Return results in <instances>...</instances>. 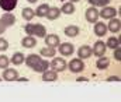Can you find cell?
Instances as JSON below:
<instances>
[{"label": "cell", "instance_id": "cell-28", "mask_svg": "<svg viewBox=\"0 0 121 102\" xmlns=\"http://www.w3.org/2000/svg\"><path fill=\"white\" fill-rule=\"evenodd\" d=\"M9 64H10V59H9L7 56L1 55V56H0V68H7Z\"/></svg>", "mask_w": 121, "mask_h": 102}, {"label": "cell", "instance_id": "cell-31", "mask_svg": "<svg viewBox=\"0 0 121 102\" xmlns=\"http://www.w3.org/2000/svg\"><path fill=\"white\" fill-rule=\"evenodd\" d=\"M114 59H116L117 62L121 60V49L120 48H116V49H114Z\"/></svg>", "mask_w": 121, "mask_h": 102}, {"label": "cell", "instance_id": "cell-6", "mask_svg": "<svg viewBox=\"0 0 121 102\" xmlns=\"http://www.w3.org/2000/svg\"><path fill=\"white\" fill-rule=\"evenodd\" d=\"M106 50H107L106 43H104L103 41H97V42H94V45H93L91 53H93L94 56L100 57V56H104V55H106Z\"/></svg>", "mask_w": 121, "mask_h": 102}, {"label": "cell", "instance_id": "cell-16", "mask_svg": "<svg viewBox=\"0 0 121 102\" xmlns=\"http://www.w3.org/2000/svg\"><path fill=\"white\" fill-rule=\"evenodd\" d=\"M60 14H62V13H60L59 7H49V8H48V13H47V15H45V17H47L49 21H54V20L59 18Z\"/></svg>", "mask_w": 121, "mask_h": 102}, {"label": "cell", "instance_id": "cell-35", "mask_svg": "<svg viewBox=\"0 0 121 102\" xmlns=\"http://www.w3.org/2000/svg\"><path fill=\"white\" fill-rule=\"evenodd\" d=\"M70 3H76V1H79V0H69Z\"/></svg>", "mask_w": 121, "mask_h": 102}, {"label": "cell", "instance_id": "cell-18", "mask_svg": "<svg viewBox=\"0 0 121 102\" xmlns=\"http://www.w3.org/2000/svg\"><path fill=\"white\" fill-rule=\"evenodd\" d=\"M108 66H110V59L107 56H100L99 60L96 62V67L99 70H106Z\"/></svg>", "mask_w": 121, "mask_h": 102}, {"label": "cell", "instance_id": "cell-29", "mask_svg": "<svg viewBox=\"0 0 121 102\" xmlns=\"http://www.w3.org/2000/svg\"><path fill=\"white\" fill-rule=\"evenodd\" d=\"M9 49V41L3 36H0V52H6Z\"/></svg>", "mask_w": 121, "mask_h": 102}, {"label": "cell", "instance_id": "cell-21", "mask_svg": "<svg viewBox=\"0 0 121 102\" xmlns=\"http://www.w3.org/2000/svg\"><path fill=\"white\" fill-rule=\"evenodd\" d=\"M79 32H80V30H79L78 25H68V27L65 28V35H66V36H70V38L78 36Z\"/></svg>", "mask_w": 121, "mask_h": 102}, {"label": "cell", "instance_id": "cell-19", "mask_svg": "<svg viewBox=\"0 0 121 102\" xmlns=\"http://www.w3.org/2000/svg\"><path fill=\"white\" fill-rule=\"evenodd\" d=\"M24 59H26V56H24L21 52H16V53L13 55V57L10 59V63H13L14 66H20V64L24 63Z\"/></svg>", "mask_w": 121, "mask_h": 102}, {"label": "cell", "instance_id": "cell-5", "mask_svg": "<svg viewBox=\"0 0 121 102\" xmlns=\"http://www.w3.org/2000/svg\"><path fill=\"white\" fill-rule=\"evenodd\" d=\"M66 68H69L72 73H80V71L85 70V63H83L82 59L76 57V59H72V60L69 62V64H68Z\"/></svg>", "mask_w": 121, "mask_h": 102}, {"label": "cell", "instance_id": "cell-32", "mask_svg": "<svg viewBox=\"0 0 121 102\" xmlns=\"http://www.w3.org/2000/svg\"><path fill=\"white\" fill-rule=\"evenodd\" d=\"M107 81H120V77L118 76H111L107 78Z\"/></svg>", "mask_w": 121, "mask_h": 102}, {"label": "cell", "instance_id": "cell-15", "mask_svg": "<svg viewBox=\"0 0 121 102\" xmlns=\"http://www.w3.org/2000/svg\"><path fill=\"white\" fill-rule=\"evenodd\" d=\"M94 34L97 35L99 38L104 36V35L107 34V25H106L104 23H99V21H96V23H94Z\"/></svg>", "mask_w": 121, "mask_h": 102}, {"label": "cell", "instance_id": "cell-34", "mask_svg": "<svg viewBox=\"0 0 121 102\" xmlns=\"http://www.w3.org/2000/svg\"><path fill=\"white\" fill-rule=\"evenodd\" d=\"M27 1H28V3H37L38 0H27Z\"/></svg>", "mask_w": 121, "mask_h": 102}, {"label": "cell", "instance_id": "cell-3", "mask_svg": "<svg viewBox=\"0 0 121 102\" xmlns=\"http://www.w3.org/2000/svg\"><path fill=\"white\" fill-rule=\"evenodd\" d=\"M49 67H51V70H54L56 73H60V71H63L68 67V63L65 62L63 57H54L52 62L49 63Z\"/></svg>", "mask_w": 121, "mask_h": 102}, {"label": "cell", "instance_id": "cell-22", "mask_svg": "<svg viewBox=\"0 0 121 102\" xmlns=\"http://www.w3.org/2000/svg\"><path fill=\"white\" fill-rule=\"evenodd\" d=\"M21 17H23L26 21H28V23H30L31 20L35 17V13H34V10H32L31 7H24V8H23V11H21Z\"/></svg>", "mask_w": 121, "mask_h": 102}, {"label": "cell", "instance_id": "cell-9", "mask_svg": "<svg viewBox=\"0 0 121 102\" xmlns=\"http://www.w3.org/2000/svg\"><path fill=\"white\" fill-rule=\"evenodd\" d=\"M1 78L6 80V81H16V80L18 78V71H17L16 68H9L7 67V68H4Z\"/></svg>", "mask_w": 121, "mask_h": 102}, {"label": "cell", "instance_id": "cell-17", "mask_svg": "<svg viewBox=\"0 0 121 102\" xmlns=\"http://www.w3.org/2000/svg\"><path fill=\"white\" fill-rule=\"evenodd\" d=\"M37 45V39H35V36H31V35H27L26 38H23L21 39V46H24V48H34Z\"/></svg>", "mask_w": 121, "mask_h": 102}, {"label": "cell", "instance_id": "cell-26", "mask_svg": "<svg viewBox=\"0 0 121 102\" xmlns=\"http://www.w3.org/2000/svg\"><path fill=\"white\" fill-rule=\"evenodd\" d=\"M48 68H49V62L42 59V60H41L35 67L32 68V70H34V71H37V73H44V71H45V70H48Z\"/></svg>", "mask_w": 121, "mask_h": 102}, {"label": "cell", "instance_id": "cell-25", "mask_svg": "<svg viewBox=\"0 0 121 102\" xmlns=\"http://www.w3.org/2000/svg\"><path fill=\"white\" fill-rule=\"evenodd\" d=\"M39 55H41V56H47V57H55L56 50H55V48L47 46V48H42V49L39 50Z\"/></svg>", "mask_w": 121, "mask_h": 102}, {"label": "cell", "instance_id": "cell-14", "mask_svg": "<svg viewBox=\"0 0 121 102\" xmlns=\"http://www.w3.org/2000/svg\"><path fill=\"white\" fill-rule=\"evenodd\" d=\"M91 55V48L90 46H87V45H83V46H80L79 48V50H78V56H79V59H89Z\"/></svg>", "mask_w": 121, "mask_h": 102}, {"label": "cell", "instance_id": "cell-2", "mask_svg": "<svg viewBox=\"0 0 121 102\" xmlns=\"http://www.w3.org/2000/svg\"><path fill=\"white\" fill-rule=\"evenodd\" d=\"M16 24V15L11 13H4L0 17V34H3L7 28L13 27Z\"/></svg>", "mask_w": 121, "mask_h": 102}, {"label": "cell", "instance_id": "cell-24", "mask_svg": "<svg viewBox=\"0 0 121 102\" xmlns=\"http://www.w3.org/2000/svg\"><path fill=\"white\" fill-rule=\"evenodd\" d=\"M48 8H49V6L44 3V4H39V6L37 7V10H34V13H35L37 17H45L47 13H48Z\"/></svg>", "mask_w": 121, "mask_h": 102}, {"label": "cell", "instance_id": "cell-1", "mask_svg": "<svg viewBox=\"0 0 121 102\" xmlns=\"http://www.w3.org/2000/svg\"><path fill=\"white\" fill-rule=\"evenodd\" d=\"M24 31L26 34L31 35V36H37V38H44L47 35V28L42 25V24H32L28 23L26 27H24Z\"/></svg>", "mask_w": 121, "mask_h": 102}, {"label": "cell", "instance_id": "cell-23", "mask_svg": "<svg viewBox=\"0 0 121 102\" xmlns=\"http://www.w3.org/2000/svg\"><path fill=\"white\" fill-rule=\"evenodd\" d=\"M60 13H63V14H73L75 13V4L70 3V1L63 3V6L60 7Z\"/></svg>", "mask_w": 121, "mask_h": 102}, {"label": "cell", "instance_id": "cell-12", "mask_svg": "<svg viewBox=\"0 0 121 102\" xmlns=\"http://www.w3.org/2000/svg\"><path fill=\"white\" fill-rule=\"evenodd\" d=\"M44 41H45V45L47 46H51V48H56L58 45L60 43L59 36L55 34H48L44 36Z\"/></svg>", "mask_w": 121, "mask_h": 102}, {"label": "cell", "instance_id": "cell-7", "mask_svg": "<svg viewBox=\"0 0 121 102\" xmlns=\"http://www.w3.org/2000/svg\"><path fill=\"white\" fill-rule=\"evenodd\" d=\"M85 17H86V20L91 23V24H94L96 21H99V10L96 8V7H89L87 10H86V13H85Z\"/></svg>", "mask_w": 121, "mask_h": 102}, {"label": "cell", "instance_id": "cell-11", "mask_svg": "<svg viewBox=\"0 0 121 102\" xmlns=\"http://www.w3.org/2000/svg\"><path fill=\"white\" fill-rule=\"evenodd\" d=\"M121 30V21L120 18H117V17H114V18H111L110 20V23H108V25H107V31H110V32H113V34H118Z\"/></svg>", "mask_w": 121, "mask_h": 102}, {"label": "cell", "instance_id": "cell-36", "mask_svg": "<svg viewBox=\"0 0 121 102\" xmlns=\"http://www.w3.org/2000/svg\"><path fill=\"white\" fill-rule=\"evenodd\" d=\"M1 80H3V78H1V77H0V81H1Z\"/></svg>", "mask_w": 121, "mask_h": 102}, {"label": "cell", "instance_id": "cell-33", "mask_svg": "<svg viewBox=\"0 0 121 102\" xmlns=\"http://www.w3.org/2000/svg\"><path fill=\"white\" fill-rule=\"evenodd\" d=\"M89 1V4H91L93 7H96V0H87Z\"/></svg>", "mask_w": 121, "mask_h": 102}, {"label": "cell", "instance_id": "cell-13", "mask_svg": "<svg viewBox=\"0 0 121 102\" xmlns=\"http://www.w3.org/2000/svg\"><path fill=\"white\" fill-rule=\"evenodd\" d=\"M42 60V57L41 56H38V55H35V53H31V55H28L26 59H24V62H26V64L28 66V67L34 68L39 62Z\"/></svg>", "mask_w": 121, "mask_h": 102}, {"label": "cell", "instance_id": "cell-30", "mask_svg": "<svg viewBox=\"0 0 121 102\" xmlns=\"http://www.w3.org/2000/svg\"><path fill=\"white\" fill-rule=\"evenodd\" d=\"M110 1H111V0H96V6H99V7H106V6L110 4Z\"/></svg>", "mask_w": 121, "mask_h": 102}, {"label": "cell", "instance_id": "cell-20", "mask_svg": "<svg viewBox=\"0 0 121 102\" xmlns=\"http://www.w3.org/2000/svg\"><path fill=\"white\" fill-rule=\"evenodd\" d=\"M58 78V73L56 71H54V70H45L44 73H42V80L44 81H55Z\"/></svg>", "mask_w": 121, "mask_h": 102}, {"label": "cell", "instance_id": "cell-27", "mask_svg": "<svg viewBox=\"0 0 121 102\" xmlns=\"http://www.w3.org/2000/svg\"><path fill=\"white\" fill-rule=\"evenodd\" d=\"M106 46L110 48V49H116V48H120V39L116 38V36H110L106 42Z\"/></svg>", "mask_w": 121, "mask_h": 102}, {"label": "cell", "instance_id": "cell-8", "mask_svg": "<svg viewBox=\"0 0 121 102\" xmlns=\"http://www.w3.org/2000/svg\"><path fill=\"white\" fill-rule=\"evenodd\" d=\"M17 3L18 0H0V8L6 13H10L17 7Z\"/></svg>", "mask_w": 121, "mask_h": 102}, {"label": "cell", "instance_id": "cell-10", "mask_svg": "<svg viewBox=\"0 0 121 102\" xmlns=\"http://www.w3.org/2000/svg\"><path fill=\"white\" fill-rule=\"evenodd\" d=\"M58 48H59V53L62 55V56H72V53L75 52L73 45H72V43H69V42L59 43V45H58Z\"/></svg>", "mask_w": 121, "mask_h": 102}, {"label": "cell", "instance_id": "cell-4", "mask_svg": "<svg viewBox=\"0 0 121 102\" xmlns=\"http://www.w3.org/2000/svg\"><path fill=\"white\" fill-rule=\"evenodd\" d=\"M117 10L116 7H110V6H106V7H101V10L99 11V17H101L103 20H111L117 15Z\"/></svg>", "mask_w": 121, "mask_h": 102}]
</instances>
